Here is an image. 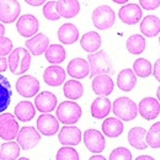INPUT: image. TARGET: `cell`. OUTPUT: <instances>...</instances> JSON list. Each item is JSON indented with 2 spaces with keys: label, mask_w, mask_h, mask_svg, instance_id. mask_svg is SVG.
I'll use <instances>...</instances> for the list:
<instances>
[{
  "label": "cell",
  "mask_w": 160,
  "mask_h": 160,
  "mask_svg": "<svg viewBox=\"0 0 160 160\" xmlns=\"http://www.w3.org/2000/svg\"><path fill=\"white\" fill-rule=\"evenodd\" d=\"M88 60L90 64V77L94 78L99 74L112 75L115 73L111 57L105 51H98L95 53H89Z\"/></svg>",
  "instance_id": "6da1fadb"
},
{
  "label": "cell",
  "mask_w": 160,
  "mask_h": 160,
  "mask_svg": "<svg viewBox=\"0 0 160 160\" xmlns=\"http://www.w3.org/2000/svg\"><path fill=\"white\" fill-rule=\"evenodd\" d=\"M9 69L14 75H21L26 73L31 65V54L27 49L23 48H15L9 54Z\"/></svg>",
  "instance_id": "7a4b0ae2"
},
{
  "label": "cell",
  "mask_w": 160,
  "mask_h": 160,
  "mask_svg": "<svg viewBox=\"0 0 160 160\" xmlns=\"http://www.w3.org/2000/svg\"><path fill=\"white\" fill-rule=\"evenodd\" d=\"M112 111L120 120L132 121L138 115V106L128 98H120L112 103Z\"/></svg>",
  "instance_id": "3957f363"
},
{
  "label": "cell",
  "mask_w": 160,
  "mask_h": 160,
  "mask_svg": "<svg viewBox=\"0 0 160 160\" xmlns=\"http://www.w3.org/2000/svg\"><path fill=\"white\" fill-rule=\"evenodd\" d=\"M81 107L77 102L64 101L57 108V118L64 124H74L81 117Z\"/></svg>",
  "instance_id": "277c9868"
},
{
  "label": "cell",
  "mask_w": 160,
  "mask_h": 160,
  "mask_svg": "<svg viewBox=\"0 0 160 160\" xmlns=\"http://www.w3.org/2000/svg\"><path fill=\"white\" fill-rule=\"evenodd\" d=\"M92 23L99 30H108L115 23V11L107 5L96 8L92 12Z\"/></svg>",
  "instance_id": "5b68a950"
},
{
  "label": "cell",
  "mask_w": 160,
  "mask_h": 160,
  "mask_svg": "<svg viewBox=\"0 0 160 160\" xmlns=\"http://www.w3.org/2000/svg\"><path fill=\"white\" fill-rule=\"evenodd\" d=\"M20 127L15 116L11 113H0V138L5 140L15 139L19 134Z\"/></svg>",
  "instance_id": "8992f818"
},
{
  "label": "cell",
  "mask_w": 160,
  "mask_h": 160,
  "mask_svg": "<svg viewBox=\"0 0 160 160\" xmlns=\"http://www.w3.org/2000/svg\"><path fill=\"white\" fill-rule=\"evenodd\" d=\"M16 140L23 150H30L35 148L41 140L40 132L33 127H22L19 131Z\"/></svg>",
  "instance_id": "52a82bcc"
},
{
  "label": "cell",
  "mask_w": 160,
  "mask_h": 160,
  "mask_svg": "<svg viewBox=\"0 0 160 160\" xmlns=\"http://www.w3.org/2000/svg\"><path fill=\"white\" fill-rule=\"evenodd\" d=\"M21 6L18 0H0V21L4 23H12L18 20Z\"/></svg>",
  "instance_id": "ba28073f"
},
{
  "label": "cell",
  "mask_w": 160,
  "mask_h": 160,
  "mask_svg": "<svg viewBox=\"0 0 160 160\" xmlns=\"http://www.w3.org/2000/svg\"><path fill=\"white\" fill-rule=\"evenodd\" d=\"M16 90L23 98H32L40 91V82L31 75H22L16 81Z\"/></svg>",
  "instance_id": "9c48e42d"
},
{
  "label": "cell",
  "mask_w": 160,
  "mask_h": 160,
  "mask_svg": "<svg viewBox=\"0 0 160 160\" xmlns=\"http://www.w3.org/2000/svg\"><path fill=\"white\" fill-rule=\"evenodd\" d=\"M16 28L22 37L31 38L38 31V20L33 15H22L16 22Z\"/></svg>",
  "instance_id": "30bf717a"
},
{
  "label": "cell",
  "mask_w": 160,
  "mask_h": 160,
  "mask_svg": "<svg viewBox=\"0 0 160 160\" xmlns=\"http://www.w3.org/2000/svg\"><path fill=\"white\" fill-rule=\"evenodd\" d=\"M84 143L85 147L91 152V153H101L105 149V138L96 129H88L84 133Z\"/></svg>",
  "instance_id": "8fae6325"
},
{
  "label": "cell",
  "mask_w": 160,
  "mask_h": 160,
  "mask_svg": "<svg viewBox=\"0 0 160 160\" xmlns=\"http://www.w3.org/2000/svg\"><path fill=\"white\" fill-rule=\"evenodd\" d=\"M37 129L43 136H54L59 131V121L51 113H43L37 120Z\"/></svg>",
  "instance_id": "7c38bea8"
},
{
  "label": "cell",
  "mask_w": 160,
  "mask_h": 160,
  "mask_svg": "<svg viewBox=\"0 0 160 160\" xmlns=\"http://www.w3.org/2000/svg\"><path fill=\"white\" fill-rule=\"evenodd\" d=\"M118 18L123 23L136 25L142 19V8L138 4H127L123 5L118 11Z\"/></svg>",
  "instance_id": "4fadbf2b"
},
{
  "label": "cell",
  "mask_w": 160,
  "mask_h": 160,
  "mask_svg": "<svg viewBox=\"0 0 160 160\" xmlns=\"http://www.w3.org/2000/svg\"><path fill=\"white\" fill-rule=\"evenodd\" d=\"M138 110H139V115L143 118L148 121L154 120L160 113L159 100L153 99V98H145L139 102Z\"/></svg>",
  "instance_id": "5bb4252c"
},
{
  "label": "cell",
  "mask_w": 160,
  "mask_h": 160,
  "mask_svg": "<svg viewBox=\"0 0 160 160\" xmlns=\"http://www.w3.org/2000/svg\"><path fill=\"white\" fill-rule=\"evenodd\" d=\"M115 84L107 74H99L95 75L92 79V91L99 96H107L112 92Z\"/></svg>",
  "instance_id": "9a60e30c"
},
{
  "label": "cell",
  "mask_w": 160,
  "mask_h": 160,
  "mask_svg": "<svg viewBox=\"0 0 160 160\" xmlns=\"http://www.w3.org/2000/svg\"><path fill=\"white\" fill-rule=\"evenodd\" d=\"M82 138V134L80 132V128L74 127V126H65L60 129L59 134H58V139L60 144L63 145H78L80 140Z\"/></svg>",
  "instance_id": "2e32d148"
},
{
  "label": "cell",
  "mask_w": 160,
  "mask_h": 160,
  "mask_svg": "<svg viewBox=\"0 0 160 160\" xmlns=\"http://www.w3.org/2000/svg\"><path fill=\"white\" fill-rule=\"evenodd\" d=\"M35 106L42 113L52 112L57 107V98L49 91H42L35 99Z\"/></svg>",
  "instance_id": "e0dca14e"
},
{
  "label": "cell",
  "mask_w": 160,
  "mask_h": 160,
  "mask_svg": "<svg viewBox=\"0 0 160 160\" xmlns=\"http://www.w3.org/2000/svg\"><path fill=\"white\" fill-rule=\"evenodd\" d=\"M68 74L74 79H84L90 74V64L82 58L72 59L68 64Z\"/></svg>",
  "instance_id": "ac0fdd59"
},
{
  "label": "cell",
  "mask_w": 160,
  "mask_h": 160,
  "mask_svg": "<svg viewBox=\"0 0 160 160\" xmlns=\"http://www.w3.org/2000/svg\"><path fill=\"white\" fill-rule=\"evenodd\" d=\"M26 47L32 56H41L49 47V40L46 35L37 33L30 40L26 41Z\"/></svg>",
  "instance_id": "d6986e66"
},
{
  "label": "cell",
  "mask_w": 160,
  "mask_h": 160,
  "mask_svg": "<svg viewBox=\"0 0 160 160\" xmlns=\"http://www.w3.org/2000/svg\"><path fill=\"white\" fill-rule=\"evenodd\" d=\"M43 79L49 86H60L65 80V72L59 65H51L44 70Z\"/></svg>",
  "instance_id": "ffe728a7"
},
{
  "label": "cell",
  "mask_w": 160,
  "mask_h": 160,
  "mask_svg": "<svg viewBox=\"0 0 160 160\" xmlns=\"http://www.w3.org/2000/svg\"><path fill=\"white\" fill-rule=\"evenodd\" d=\"M56 8L60 18L72 19L79 14L80 2L78 0H58Z\"/></svg>",
  "instance_id": "44dd1931"
},
{
  "label": "cell",
  "mask_w": 160,
  "mask_h": 160,
  "mask_svg": "<svg viewBox=\"0 0 160 160\" xmlns=\"http://www.w3.org/2000/svg\"><path fill=\"white\" fill-rule=\"evenodd\" d=\"M111 108H112V103L110 102V100L106 99V96H101V98L99 96L91 103V116L98 120L106 118L110 115Z\"/></svg>",
  "instance_id": "7402d4cb"
},
{
  "label": "cell",
  "mask_w": 160,
  "mask_h": 160,
  "mask_svg": "<svg viewBox=\"0 0 160 160\" xmlns=\"http://www.w3.org/2000/svg\"><path fill=\"white\" fill-rule=\"evenodd\" d=\"M140 32L147 37H155L160 32V19L155 15H148L140 22Z\"/></svg>",
  "instance_id": "603a6c76"
},
{
  "label": "cell",
  "mask_w": 160,
  "mask_h": 160,
  "mask_svg": "<svg viewBox=\"0 0 160 160\" xmlns=\"http://www.w3.org/2000/svg\"><path fill=\"white\" fill-rule=\"evenodd\" d=\"M58 40L63 44H73L79 40V31L73 23H64L58 30Z\"/></svg>",
  "instance_id": "cb8c5ba5"
},
{
  "label": "cell",
  "mask_w": 160,
  "mask_h": 160,
  "mask_svg": "<svg viewBox=\"0 0 160 160\" xmlns=\"http://www.w3.org/2000/svg\"><path fill=\"white\" fill-rule=\"evenodd\" d=\"M80 46L88 53H95V52H98L101 47L100 35L98 32H95V31L86 32L81 37V40H80Z\"/></svg>",
  "instance_id": "d4e9b609"
},
{
  "label": "cell",
  "mask_w": 160,
  "mask_h": 160,
  "mask_svg": "<svg viewBox=\"0 0 160 160\" xmlns=\"http://www.w3.org/2000/svg\"><path fill=\"white\" fill-rule=\"evenodd\" d=\"M11 98H12L11 84L9 82L8 78L0 74V113H2L10 106Z\"/></svg>",
  "instance_id": "484cf974"
},
{
  "label": "cell",
  "mask_w": 160,
  "mask_h": 160,
  "mask_svg": "<svg viewBox=\"0 0 160 160\" xmlns=\"http://www.w3.org/2000/svg\"><path fill=\"white\" fill-rule=\"evenodd\" d=\"M137 84V75L132 69H123L117 77V85L122 91H131Z\"/></svg>",
  "instance_id": "4316f807"
},
{
  "label": "cell",
  "mask_w": 160,
  "mask_h": 160,
  "mask_svg": "<svg viewBox=\"0 0 160 160\" xmlns=\"http://www.w3.org/2000/svg\"><path fill=\"white\" fill-rule=\"evenodd\" d=\"M102 132L110 138H117L123 132V123L120 118H106L102 123Z\"/></svg>",
  "instance_id": "83f0119b"
},
{
  "label": "cell",
  "mask_w": 160,
  "mask_h": 160,
  "mask_svg": "<svg viewBox=\"0 0 160 160\" xmlns=\"http://www.w3.org/2000/svg\"><path fill=\"white\" fill-rule=\"evenodd\" d=\"M147 131L142 127H134L128 132V142L136 149H147L148 143L145 140Z\"/></svg>",
  "instance_id": "f1b7e54d"
},
{
  "label": "cell",
  "mask_w": 160,
  "mask_h": 160,
  "mask_svg": "<svg viewBox=\"0 0 160 160\" xmlns=\"http://www.w3.org/2000/svg\"><path fill=\"white\" fill-rule=\"evenodd\" d=\"M36 108L30 101H21L15 107V117L21 122H28L35 117Z\"/></svg>",
  "instance_id": "f546056e"
},
{
  "label": "cell",
  "mask_w": 160,
  "mask_h": 160,
  "mask_svg": "<svg viewBox=\"0 0 160 160\" xmlns=\"http://www.w3.org/2000/svg\"><path fill=\"white\" fill-rule=\"evenodd\" d=\"M64 96L70 100H78L84 94V88L78 80H68L63 88Z\"/></svg>",
  "instance_id": "4dcf8cb0"
},
{
  "label": "cell",
  "mask_w": 160,
  "mask_h": 160,
  "mask_svg": "<svg viewBox=\"0 0 160 160\" xmlns=\"http://www.w3.org/2000/svg\"><path fill=\"white\" fill-rule=\"evenodd\" d=\"M20 155V145L12 140L4 143L0 148V160H14Z\"/></svg>",
  "instance_id": "1f68e13d"
},
{
  "label": "cell",
  "mask_w": 160,
  "mask_h": 160,
  "mask_svg": "<svg viewBox=\"0 0 160 160\" xmlns=\"http://www.w3.org/2000/svg\"><path fill=\"white\" fill-rule=\"evenodd\" d=\"M44 53L46 59L53 64H59L65 59V49L60 44H51Z\"/></svg>",
  "instance_id": "d6a6232c"
},
{
  "label": "cell",
  "mask_w": 160,
  "mask_h": 160,
  "mask_svg": "<svg viewBox=\"0 0 160 160\" xmlns=\"http://www.w3.org/2000/svg\"><path fill=\"white\" fill-rule=\"evenodd\" d=\"M127 49L132 54H140L145 49V38L140 35L129 36L127 40Z\"/></svg>",
  "instance_id": "836d02e7"
},
{
  "label": "cell",
  "mask_w": 160,
  "mask_h": 160,
  "mask_svg": "<svg viewBox=\"0 0 160 160\" xmlns=\"http://www.w3.org/2000/svg\"><path fill=\"white\" fill-rule=\"evenodd\" d=\"M133 72L139 78H148V77H150L153 68H152V64L148 59L139 58L133 63Z\"/></svg>",
  "instance_id": "e575fe53"
},
{
  "label": "cell",
  "mask_w": 160,
  "mask_h": 160,
  "mask_svg": "<svg viewBox=\"0 0 160 160\" xmlns=\"http://www.w3.org/2000/svg\"><path fill=\"white\" fill-rule=\"evenodd\" d=\"M145 140L150 148H154V149L160 148V122L154 123L150 127V129L147 132Z\"/></svg>",
  "instance_id": "d590c367"
},
{
  "label": "cell",
  "mask_w": 160,
  "mask_h": 160,
  "mask_svg": "<svg viewBox=\"0 0 160 160\" xmlns=\"http://www.w3.org/2000/svg\"><path fill=\"white\" fill-rule=\"evenodd\" d=\"M57 160H79V154L74 148H70V145H65L60 148L57 153Z\"/></svg>",
  "instance_id": "8d00e7d4"
},
{
  "label": "cell",
  "mask_w": 160,
  "mask_h": 160,
  "mask_svg": "<svg viewBox=\"0 0 160 160\" xmlns=\"http://www.w3.org/2000/svg\"><path fill=\"white\" fill-rule=\"evenodd\" d=\"M57 1H48L43 6V15L47 20L49 21H57L59 20V14L57 12Z\"/></svg>",
  "instance_id": "74e56055"
},
{
  "label": "cell",
  "mask_w": 160,
  "mask_h": 160,
  "mask_svg": "<svg viewBox=\"0 0 160 160\" xmlns=\"http://www.w3.org/2000/svg\"><path fill=\"white\" fill-rule=\"evenodd\" d=\"M132 159V153L127 148H116L111 154H110V160H131Z\"/></svg>",
  "instance_id": "f35d334b"
},
{
  "label": "cell",
  "mask_w": 160,
  "mask_h": 160,
  "mask_svg": "<svg viewBox=\"0 0 160 160\" xmlns=\"http://www.w3.org/2000/svg\"><path fill=\"white\" fill-rule=\"evenodd\" d=\"M12 52V42L5 36H0V57H5Z\"/></svg>",
  "instance_id": "ab89813d"
},
{
  "label": "cell",
  "mask_w": 160,
  "mask_h": 160,
  "mask_svg": "<svg viewBox=\"0 0 160 160\" xmlns=\"http://www.w3.org/2000/svg\"><path fill=\"white\" fill-rule=\"evenodd\" d=\"M139 4L144 10H157L160 6V0H139Z\"/></svg>",
  "instance_id": "60d3db41"
},
{
  "label": "cell",
  "mask_w": 160,
  "mask_h": 160,
  "mask_svg": "<svg viewBox=\"0 0 160 160\" xmlns=\"http://www.w3.org/2000/svg\"><path fill=\"white\" fill-rule=\"evenodd\" d=\"M153 74H154V77H155V79L160 81V58L157 62H155V64H154V68H153Z\"/></svg>",
  "instance_id": "b9f144b4"
},
{
  "label": "cell",
  "mask_w": 160,
  "mask_h": 160,
  "mask_svg": "<svg viewBox=\"0 0 160 160\" xmlns=\"http://www.w3.org/2000/svg\"><path fill=\"white\" fill-rule=\"evenodd\" d=\"M8 67H9V62L6 58H4V57H0V72L2 73V72H5L6 69H8Z\"/></svg>",
  "instance_id": "7bdbcfd3"
},
{
  "label": "cell",
  "mask_w": 160,
  "mask_h": 160,
  "mask_svg": "<svg viewBox=\"0 0 160 160\" xmlns=\"http://www.w3.org/2000/svg\"><path fill=\"white\" fill-rule=\"evenodd\" d=\"M25 1L31 6H41L46 2V0H25Z\"/></svg>",
  "instance_id": "ee69618b"
},
{
  "label": "cell",
  "mask_w": 160,
  "mask_h": 160,
  "mask_svg": "<svg viewBox=\"0 0 160 160\" xmlns=\"http://www.w3.org/2000/svg\"><path fill=\"white\" fill-rule=\"evenodd\" d=\"M137 160H154V158H152L150 155H140L137 158Z\"/></svg>",
  "instance_id": "f6af8a7d"
},
{
  "label": "cell",
  "mask_w": 160,
  "mask_h": 160,
  "mask_svg": "<svg viewBox=\"0 0 160 160\" xmlns=\"http://www.w3.org/2000/svg\"><path fill=\"white\" fill-rule=\"evenodd\" d=\"M106 158L105 157H102V155H94V157H91L90 160H105Z\"/></svg>",
  "instance_id": "bcb514c9"
},
{
  "label": "cell",
  "mask_w": 160,
  "mask_h": 160,
  "mask_svg": "<svg viewBox=\"0 0 160 160\" xmlns=\"http://www.w3.org/2000/svg\"><path fill=\"white\" fill-rule=\"evenodd\" d=\"M4 33H5V27H4L2 23L0 22V36H4Z\"/></svg>",
  "instance_id": "7dc6e473"
},
{
  "label": "cell",
  "mask_w": 160,
  "mask_h": 160,
  "mask_svg": "<svg viewBox=\"0 0 160 160\" xmlns=\"http://www.w3.org/2000/svg\"><path fill=\"white\" fill-rule=\"evenodd\" d=\"M112 1H115L116 4H126L128 0H112Z\"/></svg>",
  "instance_id": "c3c4849f"
},
{
  "label": "cell",
  "mask_w": 160,
  "mask_h": 160,
  "mask_svg": "<svg viewBox=\"0 0 160 160\" xmlns=\"http://www.w3.org/2000/svg\"><path fill=\"white\" fill-rule=\"evenodd\" d=\"M157 96H158V99H159V101H160V86H159V89H158V91H157Z\"/></svg>",
  "instance_id": "681fc988"
},
{
  "label": "cell",
  "mask_w": 160,
  "mask_h": 160,
  "mask_svg": "<svg viewBox=\"0 0 160 160\" xmlns=\"http://www.w3.org/2000/svg\"><path fill=\"white\" fill-rule=\"evenodd\" d=\"M159 44H160V37H159Z\"/></svg>",
  "instance_id": "f907efd6"
}]
</instances>
